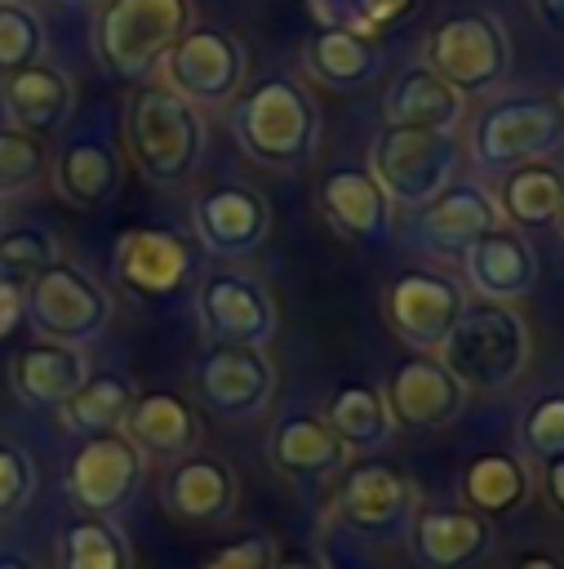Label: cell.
<instances>
[{
    "label": "cell",
    "mask_w": 564,
    "mask_h": 569,
    "mask_svg": "<svg viewBox=\"0 0 564 569\" xmlns=\"http://www.w3.org/2000/svg\"><path fill=\"white\" fill-rule=\"evenodd\" d=\"M0 569H40L27 551H0Z\"/></svg>",
    "instance_id": "obj_47"
},
{
    "label": "cell",
    "mask_w": 564,
    "mask_h": 569,
    "mask_svg": "<svg viewBox=\"0 0 564 569\" xmlns=\"http://www.w3.org/2000/svg\"><path fill=\"white\" fill-rule=\"evenodd\" d=\"M426 67L462 98L489 93L511 76V44L493 13H453L426 36Z\"/></svg>",
    "instance_id": "obj_8"
},
{
    "label": "cell",
    "mask_w": 564,
    "mask_h": 569,
    "mask_svg": "<svg viewBox=\"0 0 564 569\" xmlns=\"http://www.w3.org/2000/svg\"><path fill=\"white\" fill-rule=\"evenodd\" d=\"M231 133L249 160L266 169H302L320 147V107L302 80L271 71L231 98Z\"/></svg>",
    "instance_id": "obj_1"
},
{
    "label": "cell",
    "mask_w": 564,
    "mask_h": 569,
    "mask_svg": "<svg viewBox=\"0 0 564 569\" xmlns=\"http://www.w3.org/2000/svg\"><path fill=\"white\" fill-rule=\"evenodd\" d=\"M53 569H133V551L107 516H75L58 529Z\"/></svg>",
    "instance_id": "obj_34"
},
{
    "label": "cell",
    "mask_w": 564,
    "mask_h": 569,
    "mask_svg": "<svg viewBox=\"0 0 564 569\" xmlns=\"http://www.w3.org/2000/svg\"><path fill=\"white\" fill-rule=\"evenodd\" d=\"M533 9L551 31H564V0H533Z\"/></svg>",
    "instance_id": "obj_46"
},
{
    "label": "cell",
    "mask_w": 564,
    "mask_h": 569,
    "mask_svg": "<svg viewBox=\"0 0 564 569\" xmlns=\"http://www.w3.org/2000/svg\"><path fill=\"white\" fill-rule=\"evenodd\" d=\"M386 124H404V129H440L453 133V124L462 120V93L435 76L426 62L422 67H404L391 89H386Z\"/></svg>",
    "instance_id": "obj_28"
},
{
    "label": "cell",
    "mask_w": 564,
    "mask_h": 569,
    "mask_svg": "<svg viewBox=\"0 0 564 569\" xmlns=\"http://www.w3.org/2000/svg\"><path fill=\"white\" fill-rule=\"evenodd\" d=\"M138 396V382L124 369H89V378L71 391V400L58 409L67 431L93 436V431H115Z\"/></svg>",
    "instance_id": "obj_33"
},
{
    "label": "cell",
    "mask_w": 564,
    "mask_h": 569,
    "mask_svg": "<svg viewBox=\"0 0 564 569\" xmlns=\"http://www.w3.org/2000/svg\"><path fill=\"white\" fill-rule=\"evenodd\" d=\"M195 244L213 258H249L271 236V204L249 182H218L195 196L191 204Z\"/></svg>",
    "instance_id": "obj_16"
},
{
    "label": "cell",
    "mask_w": 564,
    "mask_h": 569,
    "mask_svg": "<svg viewBox=\"0 0 564 569\" xmlns=\"http://www.w3.org/2000/svg\"><path fill=\"white\" fill-rule=\"evenodd\" d=\"M191 22V0H107L93 22L98 62L115 80H147Z\"/></svg>",
    "instance_id": "obj_4"
},
{
    "label": "cell",
    "mask_w": 564,
    "mask_h": 569,
    "mask_svg": "<svg viewBox=\"0 0 564 569\" xmlns=\"http://www.w3.org/2000/svg\"><path fill=\"white\" fill-rule=\"evenodd\" d=\"M84 378H89V356L80 347L49 342V338L22 347L9 365V382H13L18 400H27L36 409H62Z\"/></svg>",
    "instance_id": "obj_27"
},
{
    "label": "cell",
    "mask_w": 564,
    "mask_h": 569,
    "mask_svg": "<svg viewBox=\"0 0 564 569\" xmlns=\"http://www.w3.org/2000/svg\"><path fill=\"white\" fill-rule=\"evenodd\" d=\"M44 53V22L31 4H0V76H13Z\"/></svg>",
    "instance_id": "obj_37"
},
{
    "label": "cell",
    "mask_w": 564,
    "mask_h": 569,
    "mask_svg": "<svg viewBox=\"0 0 564 569\" xmlns=\"http://www.w3.org/2000/svg\"><path fill=\"white\" fill-rule=\"evenodd\" d=\"M0 4H31V0H0Z\"/></svg>",
    "instance_id": "obj_49"
},
{
    "label": "cell",
    "mask_w": 564,
    "mask_h": 569,
    "mask_svg": "<svg viewBox=\"0 0 564 569\" xmlns=\"http://www.w3.org/2000/svg\"><path fill=\"white\" fill-rule=\"evenodd\" d=\"M67 4H93V0H67Z\"/></svg>",
    "instance_id": "obj_50"
},
{
    "label": "cell",
    "mask_w": 564,
    "mask_h": 569,
    "mask_svg": "<svg viewBox=\"0 0 564 569\" xmlns=\"http://www.w3.org/2000/svg\"><path fill=\"white\" fill-rule=\"evenodd\" d=\"M413 9H417V0H324V4H315L311 13H315L320 22L351 27V31H360V36H382V31L400 27Z\"/></svg>",
    "instance_id": "obj_39"
},
{
    "label": "cell",
    "mask_w": 564,
    "mask_h": 569,
    "mask_svg": "<svg viewBox=\"0 0 564 569\" xmlns=\"http://www.w3.org/2000/svg\"><path fill=\"white\" fill-rule=\"evenodd\" d=\"M0 102H4V116L13 129L22 133H53L67 124L71 116V102H75V89H71V76L53 62H31L13 76H4L0 84Z\"/></svg>",
    "instance_id": "obj_26"
},
{
    "label": "cell",
    "mask_w": 564,
    "mask_h": 569,
    "mask_svg": "<svg viewBox=\"0 0 564 569\" xmlns=\"http://www.w3.org/2000/svg\"><path fill=\"white\" fill-rule=\"evenodd\" d=\"M271 569H324V560L315 551H302V547H289V551H275V565Z\"/></svg>",
    "instance_id": "obj_44"
},
{
    "label": "cell",
    "mask_w": 564,
    "mask_h": 569,
    "mask_svg": "<svg viewBox=\"0 0 564 569\" xmlns=\"http://www.w3.org/2000/svg\"><path fill=\"white\" fill-rule=\"evenodd\" d=\"M160 67H164V84L195 107L231 102L244 89V44L213 22H191Z\"/></svg>",
    "instance_id": "obj_9"
},
{
    "label": "cell",
    "mask_w": 564,
    "mask_h": 569,
    "mask_svg": "<svg viewBox=\"0 0 564 569\" xmlns=\"http://www.w3.org/2000/svg\"><path fill=\"white\" fill-rule=\"evenodd\" d=\"M435 356L457 373L466 391H502L528 365V325L511 302L466 298L457 325L449 329Z\"/></svg>",
    "instance_id": "obj_3"
},
{
    "label": "cell",
    "mask_w": 564,
    "mask_h": 569,
    "mask_svg": "<svg viewBox=\"0 0 564 569\" xmlns=\"http://www.w3.org/2000/svg\"><path fill=\"white\" fill-rule=\"evenodd\" d=\"M520 449L528 458H564V391H542L520 413Z\"/></svg>",
    "instance_id": "obj_38"
},
{
    "label": "cell",
    "mask_w": 564,
    "mask_h": 569,
    "mask_svg": "<svg viewBox=\"0 0 564 569\" xmlns=\"http://www.w3.org/2000/svg\"><path fill=\"white\" fill-rule=\"evenodd\" d=\"M124 142L133 164L155 187H178L200 169L204 156V120L195 102H187L169 84H142L124 111Z\"/></svg>",
    "instance_id": "obj_2"
},
{
    "label": "cell",
    "mask_w": 564,
    "mask_h": 569,
    "mask_svg": "<svg viewBox=\"0 0 564 569\" xmlns=\"http://www.w3.org/2000/svg\"><path fill=\"white\" fill-rule=\"evenodd\" d=\"M22 316H27V311H22V289H13V284L0 280V338H9Z\"/></svg>",
    "instance_id": "obj_42"
},
{
    "label": "cell",
    "mask_w": 564,
    "mask_h": 569,
    "mask_svg": "<svg viewBox=\"0 0 564 569\" xmlns=\"http://www.w3.org/2000/svg\"><path fill=\"white\" fill-rule=\"evenodd\" d=\"M111 267L133 298L169 302L195 276V240L173 227H124L115 236Z\"/></svg>",
    "instance_id": "obj_14"
},
{
    "label": "cell",
    "mask_w": 564,
    "mask_h": 569,
    "mask_svg": "<svg viewBox=\"0 0 564 569\" xmlns=\"http://www.w3.org/2000/svg\"><path fill=\"white\" fill-rule=\"evenodd\" d=\"M511 569H564V556H555V551H542V547H533V551H520Z\"/></svg>",
    "instance_id": "obj_45"
},
{
    "label": "cell",
    "mask_w": 564,
    "mask_h": 569,
    "mask_svg": "<svg viewBox=\"0 0 564 569\" xmlns=\"http://www.w3.org/2000/svg\"><path fill=\"white\" fill-rule=\"evenodd\" d=\"M142 449L115 427L80 436V445L67 458V493L80 507V516H115L142 480Z\"/></svg>",
    "instance_id": "obj_10"
},
{
    "label": "cell",
    "mask_w": 564,
    "mask_h": 569,
    "mask_svg": "<svg viewBox=\"0 0 564 569\" xmlns=\"http://www.w3.org/2000/svg\"><path fill=\"white\" fill-rule=\"evenodd\" d=\"M555 227L564 231V191H560V218H555Z\"/></svg>",
    "instance_id": "obj_48"
},
{
    "label": "cell",
    "mask_w": 564,
    "mask_h": 569,
    "mask_svg": "<svg viewBox=\"0 0 564 569\" xmlns=\"http://www.w3.org/2000/svg\"><path fill=\"white\" fill-rule=\"evenodd\" d=\"M53 187L62 200L80 204V209H98L111 204L124 187V156L111 138L102 133H75L62 142V151L53 156Z\"/></svg>",
    "instance_id": "obj_22"
},
{
    "label": "cell",
    "mask_w": 564,
    "mask_h": 569,
    "mask_svg": "<svg viewBox=\"0 0 564 569\" xmlns=\"http://www.w3.org/2000/svg\"><path fill=\"white\" fill-rule=\"evenodd\" d=\"M333 511L346 529L369 538H400L417 516V489L386 462H346L338 471Z\"/></svg>",
    "instance_id": "obj_13"
},
{
    "label": "cell",
    "mask_w": 564,
    "mask_h": 569,
    "mask_svg": "<svg viewBox=\"0 0 564 569\" xmlns=\"http://www.w3.org/2000/svg\"><path fill=\"white\" fill-rule=\"evenodd\" d=\"M324 422L338 431V440L355 453H369V449H382L386 440H391V431H395V418H391V409H386V396H382V387H373V382H338L333 387V396H329V405H324Z\"/></svg>",
    "instance_id": "obj_31"
},
{
    "label": "cell",
    "mask_w": 564,
    "mask_h": 569,
    "mask_svg": "<svg viewBox=\"0 0 564 569\" xmlns=\"http://www.w3.org/2000/svg\"><path fill=\"white\" fill-rule=\"evenodd\" d=\"M191 387L195 400L231 422H249L258 413H266L271 396H275V365L266 356V347H222L213 342L195 369H191Z\"/></svg>",
    "instance_id": "obj_12"
},
{
    "label": "cell",
    "mask_w": 564,
    "mask_h": 569,
    "mask_svg": "<svg viewBox=\"0 0 564 569\" xmlns=\"http://www.w3.org/2000/svg\"><path fill=\"white\" fill-rule=\"evenodd\" d=\"M275 565V542L266 533H240L222 542L200 569H271Z\"/></svg>",
    "instance_id": "obj_41"
},
{
    "label": "cell",
    "mask_w": 564,
    "mask_h": 569,
    "mask_svg": "<svg viewBox=\"0 0 564 569\" xmlns=\"http://www.w3.org/2000/svg\"><path fill=\"white\" fill-rule=\"evenodd\" d=\"M528 489H533L528 467H524V458L511 453V449H484V453H475V458L462 467V476H457L462 502H466L471 511H480L484 520L520 511V507L528 502Z\"/></svg>",
    "instance_id": "obj_29"
},
{
    "label": "cell",
    "mask_w": 564,
    "mask_h": 569,
    "mask_svg": "<svg viewBox=\"0 0 564 569\" xmlns=\"http://www.w3.org/2000/svg\"><path fill=\"white\" fill-rule=\"evenodd\" d=\"M195 311L204 320V333L222 347H271L280 316L271 289L235 267L209 271L195 289Z\"/></svg>",
    "instance_id": "obj_11"
},
{
    "label": "cell",
    "mask_w": 564,
    "mask_h": 569,
    "mask_svg": "<svg viewBox=\"0 0 564 569\" xmlns=\"http://www.w3.org/2000/svg\"><path fill=\"white\" fill-rule=\"evenodd\" d=\"M22 311L49 342L84 347L93 342L111 320V293L75 262L44 267L31 284H22Z\"/></svg>",
    "instance_id": "obj_7"
},
{
    "label": "cell",
    "mask_w": 564,
    "mask_h": 569,
    "mask_svg": "<svg viewBox=\"0 0 564 569\" xmlns=\"http://www.w3.org/2000/svg\"><path fill=\"white\" fill-rule=\"evenodd\" d=\"M382 396H386L391 418L417 431L449 427L466 405V387L435 351H409L400 365H391Z\"/></svg>",
    "instance_id": "obj_17"
},
{
    "label": "cell",
    "mask_w": 564,
    "mask_h": 569,
    "mask_svg": "<svg viewBox=\"0 0 564 569\" xmlns=\"http://www.w3.org/2000/svg\"><path fill=\"white\" fill-rule=\"evenodd\" d=\"M560 191H564V173L546 160H528L506 169L497 209L515 231H546L560 218Z\"/></svg>",
    "instance_id": "obj_32"
},
{
    "label": "cell",
    "mask_w": 564,
    "mask_h": 569,
    "mask_svg": "<svg viewBox=\"0 0 564 569\" xmlns=\"http://www.w3.org/2000/svg\"><path fill=\"white\" fill-rule=\"evenodd\" d=\"M564 147V102L551 93H511L471 124V156L480 169H515Z\"/></svg>",
    "instance_id": "obj_5"
},
{
    "label": "cell",
    "mask_w": 564,
    "mask_h": 569,
    "mask_svg": "<svg viewBox=\"0 0 564 569\" xmlns=\"http://www.w3.org/2000/svg\"><path fill=\"white\" fill-rule=\"evenodd\" d=\"M560 102H564V98H560Z\"/></svg>",
    "instance_id": "obj_53"
},
{
    "label": "cell",
    "mask_w": 564,
    "mask_h": 569,
    "mask_svg": "<svg viewBox=\"0 0 564 569\" xmlns=\"http://www.w3.org/2000/svg\"><path fill=\"white\" fill-rule=\"evenodd\" d=\"M53 262H58V240L44 227H9V231H0V280L4 284L22 289Z\"/></svg>",
    "instance_id": "obj_35"
},
{
    "label": "cell",
    "mask_w": 564,
    "mask_h": 569,
    "mask_svg": "<svg viewBox=\"0 0 564 569\" xmlns=\"http://www.w3.org/2000/svg\"><path fill=\"white\" fill-rule=\"evenodd\" d=\"M369 169L382 182V191L391 196V204H409L422 209L426 200H435L457 169V142L453 133L440 129H404V124H386L373 138L369 151Z\"/></svg>",
    "instance_id": "obj_6"
},
{
    "label": "cell",
    "mask_w": 564,
    "mask_h": 569,
    "mask_svg": "<svg viewBox=\"0 0 564 569\" xmlns=\"http://www.w3.org/2000/svg\"><path fill=\"white\" fill-rule=\"evenodd\" d=\"M377 67H382V53L373 36H360L333 22H320L306 36V71L329 89H360L377 76Z\"/></svg>",
    "instance_id": "obj_30"
},
{
    "label": "cell",
    "mask_w": 564,
    "mask_h": 569,
    "mask_svg": "<svg viewBox=\"0 0 564 569\" xmlns=\"http://www.w3.org/2000/svg\"><path fill=\"white\" fill-rule=\"evenodd\" d=\"M315 200L324 222L360 249H373L391 236V196L382 191L369 164H333L320 178Z\"/></svg>",
    "instance_id": "obj_18"
},
{
    "label": "cell",
    "mask_w": 564,
    "mask_h": 569,
    "mask_svg": "<svg viewBox=\"0 0 564 569\" xmlns=\"http://www.w3.org/2000/svg\"><path fill=\"white\" fill-rule=\"evenodd\" d=\"M0 231H4V218H0Z\"/></svg>",
    "instance_id": "obj_52"
},
{
    "label": "cell",
    "mask_w": 564,
    "mask_h": 569,
    "mask_svg": "<svg viewBox=\"0 0 564 569\" xmlns=\"http://www.w3.org/2000/svg\"><path fill=\"white\" fill-rule=\"evenodd\" d=\"M462 307H466V289L453 276L431 271V267L400 271L382 298V311L409 351H440V342L457 325Z\"/></svg>",
    "instance_id": "obj_15"
},
{
    "label": "cell",
    "mask_w": 564,
    "mask_h": 569,
    "mask_svg": "<svg viewBox=\"0 0 564 569\" xmlns=\"http://www.w3.org/2000/svg\"><path fill=\"white\" fill-rule=\"evenodd\" d=\"M493 227H502L497 200L480 182H449L435 200H426L417 209L413 231L431 253H466Z\"/></svg>",
    "instance_id": "obj_21"
},
{
    "label": "cell",
    "mask_w": 564,
    "mask_h": 569,
    "mask_svg": "<svg viewBox=\"0 0 564 569\" xmlns=\"http://www.w3.org/2000/svg\"><path fill=\"white\" fill-rule=\"evenodd\" d=\"M409 547L422 569H471L493 551V525L471 507H422Z\"/></svg>",
    "instance_id": "obj_20"
},
{
    "label": "cell",
    "mask_w": 564,
    "mask_h": 569,
    "mask_svg": "<svg viewBox=\"0 0 564 569\" xmlns=\"http://www.w3.org/2000/svg\"><path fill=\"white\" fill-rule=\"evenodd\" d=\"M49 169V147L36 133H22L13 124L0 129V200L36 187Z\"/></svg>",
    "instance_id": "obj_36"
},
{
    "label": "cell",
    "mask_w": 564,
    "mask_h": 569,
    "mask_svg": "<svg viewBox=\"0 0 564 569\" xmlns=\"http://www.w3.org/2000/svg\"><path fill=\"white\" fill-rule=\"evenodd\" d=\"M266 458L275 471L293 476V480H315V476H333L351 462V449L338 440V431L324 422V413L298 409L284 413L271 436H266Z\"/></svg>",
    "instance_id": "obj_24"
},
{
    "label": "cell",
    "mask_w": 564,
    "mask_h": 569,
    "mask_svg": "<svg viewBox=\"0 0 564 569\" xmlns=\"http://www.w3.org/2000/svg\"><path fill=\"white\" fill-rule=\"evenodd\" d=\"M120 431L142 449V458H187L200 445V413L173 391H138Z\"/></svg>",
    "instance_id": "obj_25"
},
{
    "label": "cell",
    "mask_w": 564,
    "mask_h": 569,
    "mask_svg": "<svg viewBox=\"0 0 564 569\" xmlns=\"http://www.w3.org/2000/svg\"><path fill=\"white\" fill-rule=\"evenodd\" d=\"M542 493H546V502L564 516V458H551V462H546V471H542Z\"/></svg>",
    "instance_id": "obj_43"
},
{
    "label": "cell",
    "mask_w": 564,
    "mask_h": 569,
    "mask_svg": "<svg viewBox=\"0 0 564 569\" xmlns=\"http://www.w3.org/2000/svg\"><path fill=\"white\" fill-rule=\"evenodd\" d=\"M36 493V462L22 445L0 440V516H13Z\"/></svg>",
    "instance_id": "obj_40"
},
{
    "label": "cell",
    "mask_w": 564,
    "mask_h": 569,
    "mask_svg": "<svg viewBox=\"0 0 564 569\" xmlns=\"http://www.w3.org/2000/svg\"><path fill=\"white\" fill-rule=\"evenodd\" d=\"M235 498H240L235 471L209 453L173 458L164 480H160V502L182 525H218L235 511Z\"/></svg>",
    "instance_id": "obj_19"
},
{
    "label": "cell",
    "mask_w": 564,
    "mask_h": 569,
    "mask_svg": "<svg viewBox=\"0 0 564 569\" xmlns=\"http://www.w3.org/2000/svg\"><path fill=\"white\" fill-rule=\"evenodd\" d=\"M306 4H311V9H315V4H324V0H306Z\"/></svg>",
    "instance_id": "obj_51"
},
{
    "label": "cell",
    "mask_w": 564,
    "mask_h": 569,
    "mask_svg": "<svg viewBox=\"0 0 564 569\" xmlns=\"http://www.w3.org/2000/svg\"><path fill=\"white\" fill-rule=\"evenodd\" d=\"M462 267L475 298H493V302L524 298L537 284V253L515 227H493L489 236H480L462 253Z\"/></svg>",
    "instance_id": "obj_23"
}]
</instances>
